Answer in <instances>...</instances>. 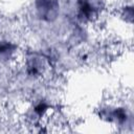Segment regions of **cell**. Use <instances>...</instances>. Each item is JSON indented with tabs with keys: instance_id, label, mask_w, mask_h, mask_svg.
I'll use <instances>...</instances> for the list:
<instances>
[{
	"instance_id": "obj_1",
	"label": "cell",
	"mask_w": 134,
	"mask_h": 134,
	"mask_svg": "<svg viewBox=\"0 0 134 134\" xmlns=\"http://www.w3.org/2000/svg\"><path fill=\"white\" fill-rule=\"evenodd\" d=\"M10 53V47L9 45H3L0 44V55H9Z\"/></svg>"
}]
</instances>
